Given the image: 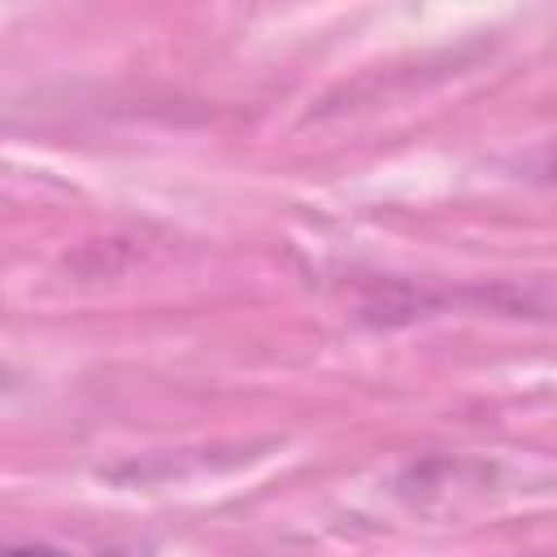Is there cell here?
<instances>
[{
    "instance_id": "7a4b0ae2",
    "label": "cell",
    "mask_w": 557,
    "mask_h": 557,
    "mask_svg": "<svg viewBox=\"0 0 557 557\" xmlns=\"http://www.w3.org/2000/svg\"><path fill=\"white\" fill-rule=\"evenodd\" d=\"M553 174H557V152H553Z\"/></svg>"
},
{
    "instance_id": "6da1fadb",
    "label": "cell",
    "mask_w": 557,
    "mask_h": 557,
    "mask_svg": "<svg viewBox=\"0 0 557 557\" xmlns=\"http://www.w3.org/2000/svg\"><path fill=\"white\" fill-rule=\"evenodd\" d=\"M4 557H70V553L35 540V544H9V548H4Z\"/></svg>"
}]
</instances>
